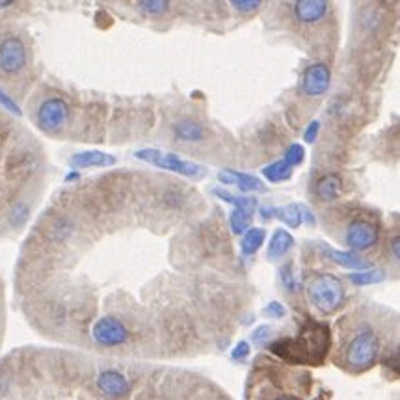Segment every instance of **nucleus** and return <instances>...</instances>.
<instances>
[{
    "mask_svg": "<svg viewBox=\"0 0 400 400\" xmlns=\"http://www.w3.org/2000/svg\"><path fill=\"white\" fill-rule=\"evenodd\" d=\"M294 246V236L287 229H276L268 246V259L277 261L283 255H287L289 250Z\"/></svg>",
    "mask_w": 400,
    "mask_h": 400,
    "instance_id": "17",
    "label": "nucleus"
},
{
    "mask_svg": "<svg viewBox=\"0 0 400 400\" xmlns=\"http://www.w3.org/2000/svg\"><path fill=\"white\" fill-rule=\"evenodd\" d=\"M0 104H2V107H4L8 112L13 114V116H21V114H23L21 108H19V104H17L16 101H13V99H11L10 95L4 92V90H0Z\"/></svg>",
    "mask_w": 400,
    "mask_h": 400,
    "instance_id": "28",
    "label": "nucleus"
},
{
    "mask_svg": "<svg viewBox=\"0 0 400 400\" xmlns=\"http://www.w3.org/2000/svg\"><path fill=\"white\" fill-rule=\"evenodd\" d=\"M10 6H13V2H0V10L2 8H10Z\"/></svg>",
    "mask_w": 400,
    "mask_h": 400,
    "instance_id": "35",
    "label": "nucleus"
},
{
    "mask_svg": "<svg viewBox=\"0 0 400 400\" xmlns=\"http://www.w3.org/2000/svg\"><path fill=\"white\" fill-rule=\"evenodd\" d=\"M136 159L149 162V164L157 166V168L168 169L174 174L185 175V177H203L205 175V168L190 160H183L179 154L175 153H166L160 149H140L136 151Z\"/></svg>",
    "mask_w": 400,
    "mask_h": 400,
    "instance_id": "4",
    "label": "nucleus"
},
{
    "mask_svg": "<svg viewBox=\"0 0 400 400\" xmlns=\"http://www.w3.org/2000/svg\"><path fill=\"white\" fill-rule=\"evenodd\" d=\"M318 128H320V123H318V121H311V123L308 125L305 133H303V140H305L308 144H313L315 140H317Z\"/></svg>",
    "mask_w": 400,
    "mask_h": 400,
    "instance_id": "33",
    "label": "nucleus"
},
{
    "mask_svg": "<svg viewBox=\"0 0 400 400\" xmlns=\"http://www.w3.org/2000/svg\"><path fill=\"white\" fill-rule=\"evenodd\" d=\"M92 337L101 346H119L127 343L128 332L123 322L116 317H103L93 324Z\"/></svg>",
    "mask_w": 400,
    "mask_h": 400,
    "instance_id": "7",
    "label": "nucleus"
},
{
    "mask_svg": "<svg viewBox=\"0 0 400 400\" xmlns=\"http://www.w3.org/2000/svg\"><path fill=\"white\" fill-rule=\"evenodd\" d=\"M328 257L335 265L344 268H356L359 272H363L369 268V261H365L363 257H359L354 252H343V250H328Z\"/></svg>",
    "mask_w": 400,
    "mask_h": 400,
    "instance_id": "18",
    "label": "nucleus"
},
{
    "mask_svg": "<svg viewBox=\"0 0 400 400\" xmlns=\"http://www.w3.org/2000/svg\"><path fill=\"white\" fill-rule=\"evenodd\" d=\"M328 8L329 4L326 0H300L293 4L296 19L305 25H315V23L322 21L328 13Z\"/></svg>",
    "mask_w": 400,
    "mask_h": 400,
    "instance_id": "12",
    "label": "nucleus"
},
{
    "mask_svg": "<svg viewBox=\"0 0 400 400\" xmlns=\"http://www.w3.org/2000/svg\"><path fill=\"white\" fill-rule=\"evenodd\" d=\"M329 80H332L329 67L326 63H313L303 71L302 92L308 97H318V95L328 92Z\"/></svg>",
    "mask_w": 400,
    "mask_h": 400,
    "instance_id": "9",
    "label": "nucleus"
},
{
    "mask_svg": "<svg viewBox=\"0 0 400 400\" xmlns=\"http://www.w3.org/2000/svg\"><path fill=\"white\" fill-rule=\"evenodd\" d=\"M341 192H343V181H341L339 175H324V177L318 179L317 186H315V194L324 203L335 201L341 195Z\"/></svg>",
    "mask_w": 400,
    "mask_h": 400,
    "instance_id": "15",
    "label": "nucleus"
},
{
    "mask_svg": "<svg viewBox=\"0 0 400 400\" xmlns=\"http://www.w3.org/2000/svg\"><path fill=\"white\" fill-rule=\"evenodd\" d=\"M26 66L25 43L19 37H6L0 42V71L17 75Z\"/></svg>",
    "mask_w": 400,
    "mask_h": 400,
    "instance_id": "8",
    "label": "nucleus"
},
{
    "mask_svg": "<svg viewBox=\"0 0 400 400\" xmlns=\"http://www.w3.org/2000/svg\"><path fill=\"white\" fill-rule=\"evenodd\" d=\"M281 279H283V287L287 289L289 293H296V279L293 276V268L285 267L281 270Z\"/></svg>",
    "mask_w": 400,
    "mask_h": 400,
    "instance_id": "29",
    "label": "nucleus"
},
{
    "mask_svg": "<svg viewBox=\"0 0 400 400\" xmlns=\"http://www.w3.org/2000/svg\"><path fill=\"white\" fill-rule=\"evenodd\" d=\"M308 298L318 313H334L344 302L343 283L332 274H318L309 283Z\"/></svg>",
    "mask_w": 400,
    "mask_h": 400,
    "instance_id": "2",
    "label": "nucleus"
},
{
    "mask_svg": "<svg viewBox=\"0 0 400 400\" xmlns=\"http://www.w3.org/2000/svg\"><path fill=\"white\" fill-rule=\"evenodd\" d=\"M265 236H267V233H265V229H261V227H252V229H248L246 233H244V236H242V253L244 255H253V253H257V250L262 246V242H265Z\"/></svg>",
    "mask_w": 400,
    "mask_h": 400,
    "instance_id": "20",
    "label": "nucleus"
},
{
    "mask_svg": "<svg viewBox=\"0 0 400 400\" xmlns=\"http://www.w3.org/2000/svg\"><path fill=\"white\" fill-rule=\"evenodd\" d=\"M399 253H400V238L395 236L393 238V257H395V261H399Z\"/></svg>",
    "mask_w": 400,
    "mask_h": 400,
    "instance_id": "34",
    "label": "nucleus"
},
{
    "mask_svg": "<svg viewBox=\"0 0 400 400\" xmlns=\"http://www.w3.org/2000/svg\"><path fill=\"white\" fill-rule=\"evenodd\" d=\"M67 119H69V107L60 97L47 99L37 108V127L45 131V133H58V131H62L66 127Z\"/></svg>",
    "mask_w": 400,
    "mask_h": 400,
    "instance_id": "5",
    "label": "nucleus"
},
{
    "mask_svg": "<svg viewBox=\"0 0 400 400\" xmlns=\"http://www.w3.org/2000/svg\"><path fill=\"white\" fill-rule=\"evenodd\" d=\"M380 354V339L375 332L363 329L352 337L346 349V365L352 370H365L375 365Z\"/></svg>",
    "mask_w": 400,
    "mask_h": 400,
    "instance_id": "3",
    "label": "nucleus"
},
{
    "mask_svg": "<svg viewBox=\"0 0 400 400\" xmlns=\"http://www.w3.org/2000/svg\"><path fill=\"white\" fill-rule=\"evenodd\" d=\"M261 174L265 175L270 183H283V181L291 179L293 168H291L285 160H277V162L265 166Z\"/></svg>",
    "mask_w": 400,
    "mask_h": 400,
    "instance_id": "21",
    "label": "nucleus"
},
{
    "mask_svg": "<svg viewBox=\"0 0 400 400\" xmlns=\"http://www.w3.org/2000/svg\"><path fill=\"white\" fill-rule=\"evenodd\" d=\"M270 350L296 363H320L329 350V329L324 324H309L296 339L277 341L270 344Z\"/></svg>",
    "mask_w": 400,
    "mask_h": 400,
    "instance_id": "1",
    "label": "nucleus"
},
{
    "mask_svg": "<svg viewBox=\"0 0 400 400\" xmlns=\"http://www.w3.org/2000/svg\"><path fill=\"white\" fill-rule=\"evenodd\" d=\"M378 227L372 224V222L367 220H352L346 227V236H344V242L350 250L356 252H365L369 250L378 242Z\"/></svg>",
    "mask_w": 400,
    "mask_h": 400,
    "instance_id": "6",
    "label": "nucleus"
},
{
    "mask_svg": "<svg viewBox=\"0 0 400 400\" xmlns=\"http://www.w3.org/2000/svg\"><path fill=\"white\" fill-rule=\"evenodd\" d=\"M270 337H272V329L268 328V326H261V328H257L255 334H253V341H255L257 344H265Z\"/></svg>",
    "mask_w": 400,
    "mask_h": 400,
    "instance_id": "31",
    "label": "nucleus"
},
{
    "mask_svg": "<svg viewBox=\"0 0 400 400\" xmlns=\"http://www.w3.org/2000/svg\"><path fill=\"white\" fill-rule=\"evenodd\" d=\"M231 171H233V169H231ZM233 179H235V185L238 186L242 192H262V190H265L262 181L257 179V177H253V175L233 171Z\"/></svg>",
    "mask_w": 400,
    "mask_h": 400,
    "instance_id": "23",
    "label": "nucleus"
},
{
    "mask_svg": "<svg viewBox=\"0 0 400 400\" xmlns=\"http://www.w3.org/2000/svg\"><path fill=\"white\" fill-rule=\"evenodd\" d=\"M257 200L252 198V195H241V201L238 205L233 209L231 216H229V227L235 235H244L248 231V227L252 224L253 212L257 211Z\"/></svg>",
    "mask_w": 400,
    "mask_h": 400,
    "instance_id": "10",
    "label": "nucleus"
},
{
    "mask_svg": "<svg viewBox=\"0 0 400 400\" xmlns=\"http://www.w3.org/2000/svg\"><path fill=\"white\" fill-rule=\"evenodd\" d=\"M303 159H305V149H303V145L291 144L287 147V151H285V159L283 160H285L291 168H294V166L302 164Z\"/></svg>",
    "mask_w": 400,
    "mask_h": 400,
    "instance_id": "25",
    "label": "nucleus"
},
{
    "mask_svg": "<svg viewBox=\"0 0 400 400\" xmlns=\"http://www.w3.org/2000/svg\"><path fill=\"white\" fill-rule=\"evenodd\" d=\"M350 283L354 285H375V283H380L382 279H385V272L382 268H376V270H363V272H354L349 274Z\"/></svg>",
    "mask_w": 400,
    "mask_h": 400,
    "instance_id": "22",
    "label": "nucleus"
},
{
    "mask_svg": "<svg viewBox=\"0 0 400 400\" xmlns=\"http://www.w3.org/2000/svg\"><path fill=\"white\" fill-rule=\"evenodd\" d=\"M28 207L26 203H16V205L11 207V212H10V222L13 227H21L26 220H28Z\"/></svg>",
    "mask_w": 400,
    "mask_h": 400,
    "instance_id": "26",
    "label": "nucleus"
},
{
    "mask_svg": "<svg viewBox=\"0 0 400 400\" xmlns=\"http://www.w3.org/2000/svg\"><path fill=\"white\" fill-rule=\"evenodd\" d=\"M261 4L262 2H259V0H233L231 2L233 8L242 11V13H253L261 8Z\"/></svg>",
    "mask_w": 400,
    "mask_h": 400,
    "instance_id": "27",
    "label": "nucleus"
},
{
    "mask_svg": "<svg viewBox=\"0 0 400 400\" xmlns=\"http://www.w3.org/2000/svg\"><path fill=\"white\" fill-rule=\"evenodd\" d=\"M272 400H298L294 396H279V399H272Z\"/></svg>",
    "mask_w": 400,
    "mask_h": 400,
    "instance_id": "36",
    "label": "nucleus"
},
{
    "mask_svg": "<svg viewBox=\"0 0 400 400\" xmlns=\"http://www.w3.org/2000/svg\"><path fill=\"white\" fill-rule=\"evenodd\" d=\"M261 216L265 220L276 216L277 220L287 224L289 227H300L303 222V209L298 205H285V207H261Z\"/></svg>",
    "mask_w": 400,
    "mask_h": 400,
    "instance_id": "13",
    "label": "nucleus"
},
{
    "mask_svg": "<svg viewBox=\"0 0 400 400\" xmlns=\"http://www.w3.org/2000/svg\"><path fill=\"white\" fill-rule=\"evenodd\" d=\"M73 229H75V224H73L69 218H54V220L49 222V226H47V236L54 242H60V241H66L67 236L71 235Z\"/></svg>",
    "mask_w": 400,
    "mask_h": 400,
    "instance_id": "19",
    "label": "nucleus"
},
{
    "mask_svg": "<svg viewBox=\"0 0 400 400\" xmlns=\"http://www.w3.org/2000/svg\"><path fill=\"white\" fill-rule=\"evenodd\" d=\"M136 8H138L144 16L159 17L164 16L166 11L169 10V2H166V0H142V2L136 4Z\"/></svg>",
    "mask_w": 400,
    "mask_h": 400,
    "instance_id": "24",
    "label": "nucleus"
},
{
    "mask_svg": "<svg viewBox=\"0 0 400 400\" xmlns=\"http://www.w3.org/2000/svg\"><path fill=\"white\" fill-rule=\"evenodd\" d=\"M248 356H250V343H248V341H241L231 352V358L235 359V361H244Z\"/></svg>",
    "mask_w": 400,
    "mask_h": 400,
    "instance_id": "30",
    "label": "nucleus"
},
{
    "mask_svg": "<svg viewBox=\"0 0 400 400\" xmlns=\"http://www.w3.org/2000/svg\"><path fill=\"white\" fill-rule=\"evenodd\" d=\"M265 313L272 318H283L285 317V308H283L279 302H272V303H268L267 309H265Z\"/></svg>",
    "mask_w": 400,
    "mask_h": 400,
    "instance_id": "32",
    "label": "nucleus"
},
{
    "mask_svg": "<svg viewBox=\"0 0 400 400\" xmlns=\"http://www.w3.org/2000/svg\"><path fill=\"white\" fill-rule=\"evenodd\" d=\"M69 164L73 168H107V166L116 164V157L103 151H83V153L73 154Z\"/></svg>",
    "mask_w": 400,
    "mask_h": 400,
    "instance_id": "14",
    "label": "nucleus"
},
{
    "mask_svg": "<svg viewBox=\"0 0 400 400\" xmlns=\"http://www.w3.org/2000/svg\"><path fill=\"white\" fill-rule=\"evenodd\" d=\"M97 387L103 395L110 399H121L131 391V384L118 370H104L97 378Z\"/></svg>",
    "mask_w": 400,
    "mask_h": 400,
    "instance_id": "11",
    "label": "nucleus"
},
{
    "mask_svg": "<svg viewBox=\"0 0 400 400\" xmlns=\"http://www.w3.org/2000/svg\"><path fill=\"white\" fill-rule=\"evenodd\" d=\"M174 133L181 142H201L205 138V128L201 127L195 119H181L174 127Z\"/></svg>",
    "mask_w": 400,
    "mask_h": 400,
    "instance_id": "16",
    "label": "nucleus"
}]
</instances>
